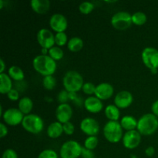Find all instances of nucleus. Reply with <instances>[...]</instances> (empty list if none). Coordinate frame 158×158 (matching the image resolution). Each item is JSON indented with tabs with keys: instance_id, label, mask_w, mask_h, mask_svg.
<instances>
[{
	"instance_id": "f257e3e1",
	"label": "nucleus",
	"mask_w": 158,
	"mask_h": 158,
	"mask_svg": "<svg viewBox=\"0 0 158 158\" xmlns=\"http://www.w3.org/2000/svg\"><path fill=\"white\" fill-rule=\"evenodd\" d=\"M32 67L35 72L44 77L53 76L57 68L56 62L48 55L36 56L32 60Z\"/></svg>"
},
{
	"instance_id": "f03ea898",
	"label": "nucleus",
	"mask_w": 158,
	"mask_h": 158,
	"mask_svg": "<svg viewBox=\"0 0 158 158\" xmlns=\"http://www.w3.org/2000/svg\"><path fill=\"white\" fill-rule=\"evenodd\" d=\"M137 130L142 136L153 135L158 130V117L152 113L143 114L138 119Z\"/></svg>"
},
{
	"instance_id": "7ed1b4c3",
	"label": "nucleus",
	"mask_w": 158,
	"mask_h": 158,
	"mask_svg": "<svg viewBox=\"0 0 158 158\" xmlns=\"http://www.w3.org/2000/svg\"><path fill=\"white\" fill-rule=\"evenodd\" d=\"M83 84L84 80L83 77L77 71L69 70L63 76V87L69 93H78L82 90Z\"/></svg>"
},
{
	"instance_id": "20e7f679",
	"label": "nucleus",
	"mask_w": 158,
	"mask_h": 158,
	"mask_svg": "<svg viewBox=\"0 0 158 158\" xmlns=\"http://www.w3.org/2000/svg\"><path fill=\"white\" fill-rule=\"evenodd\" d=\"M104 138L110 143H117L121 141L123 137V129L120 121L108 120L103 128Z\"/></svg>"
},
{
	"instance_id": "39448f33",
	"label": "nucleus",
	"mask_w": 158,
	"mask_h": 158,
	"mask_svg": "<svg viewBox=\"0 0 158 158\" xmlns=\"http://www.w3.org/2000/svg\"><path fill=\"white\" fill-rule=\"evenodd\" d=\"M21 125L26 132L32 134H40L44 129V121L43 118L35 114L25 116Z\"/></svg>"
},
{
	"instance_id": "423d86ee",
	"label": "nucleus",
	"mask_w": 158,
	"mask_h": 158,
	"mask_svg": "<svg viewBox=\"0 0 158 158\" xmlns=\"http://www.w3.org/2000/svg\"><path fill=\"white\" fill-rule=\"evenodd\" d=\"M141 60L143 65L151 70L153 74L158 71V49L148 46L144 48L141 52Z\"/></svg>"
},
{
	"instance_id": "0eeeda50",
	"label": "nucleus",
	"mask_w": 158,
	"mask_h": 158,
	"mask_svg": "<svg viewBox=\"0 0 158 158\" xmlns=\"http://www.w3.org/2000/svg\"><path fill=\"white\" fill-rule=\"evenodd\" d=\"M83 148L77 140H66L60 147L59 154L61 158H79L81 157Z\"/></svg>"
},
{
	"instance_id": "6e6552de",
	"label": "nucleus",
	"mask_w": 158,
	"mask_h": 158,
	"mask_svg": "<svg viewBox=\"0 0 158 158\" xmlns=\"http://www.w3.org/2000/svg\"><path fill=\"white\" fill-rule=\"evenodd\" d=\"M110 23L117 30H126L132 26V15L127 11H119L112 15Z\"/></svg>"
},
{
	"instance_id": "1a4fd4ad",
	"label": "nucleus",
	"mask_w": 158,
	"mask_h": 158,
	"mask_svg": "<svg viewBox=\"0 0 158 158\" xmlns=\"http://www.w3.org/2000/svg\"><path fill=\"white\" fill-rule=\"evenodd\" d=\"M24 117V114L18 108L12 107L4 111L2 118L3 123H6L7 126L16 127L22 124Z\"/></svg>"
},
{
	"instance_id": "9d476101",
	"label": "nucleus",
	"mask_w": 158,
	"mask_h": 158,
	"mask_svg": "<svg viewBox=\"0 0 158 158\" xmlns=\"http://www.w3.org/2000/svg\"><path fill=\"white\" fill-rule=\"evenodd\" d=\"M36 40L42 49H49L55 46V34L46 28L40 29L37 32Z\"/></svg>"
},
{
	"instance_id": "9b49d317",
	"label": "nucleus",
	"mask_w": 158,
	"mask_h": 158,
	"mask_svg": "<svg viewBox=\"0 0 158 158\" xmlns=\"http://www.w3.org/2000/svg\"><path fill=\"white\" fill-rule=\"evenodd\" d=\"M142 135L137 130L126 131L122 138V143L123 147L128 150H134L138 148L141 143Z\"/></svg>"
},
{
	"instance_id": "f8f14e48",
	"label": "nucleus",
	"mask_w": 158,
	"mask_h": 158,
	"mask_svg": "<svg viewBox=\"0 0 158 158\" xmlns=\"http://www.w3.org/2000/svg\"><path fill=\"white\" fill-rule=\"evenodd\" d=\"M80 131L86 136H97L100 127L99 122L93 117H85L80 123Z\"/></svg>"
},
{
	"instance_id": "ddd939ff",
	"label": "nucleus",
	"mask_w": 158,
	"mask_h": 158,
	"mask_svg": "<svg viewBox=\"0 0 158 158\" xmlns=\"http://www.w3.org/2000/svg\"><path fill=\"white\" fill-rule=\"evenodd\" d=\"M50 29L57 32H65L68 28V20L64 15L61 13H55L51 15L49 21Z\"/></svg>"
},
{
	"instance_id": "4468645a",
	"label": "nucleus",
	"mask_w": 158,
	"mask_h": 158,
	"mask_svg": "<svg viewBox=\"0 0 158 158\" xmlns=\"http://www.w3.org/2000/svg\"><path fill=\"white\" fill-rule=\"evenodd\" d=\"M73 114V108L69 103H62L59 104L56 108V121L60 122L62 124L70 121Z\"/></svg>"
},
{
	"instance_id": "2eb2a0df",
	"label": "nucleus",
	"mask_w": 158,
	"mask_h": 158,
	"mask_svg": "<svg viewBox=\"0 0 158 158\" xmlns=\"http://www.w3.org/2000/svg\"><path fill=\"white\" fill-rule=\"evenodd\" d=\"M134 102L133 94L128 90H121L116 94L114 99V104L119 109H127L130 107Z\"/></svg>"
},
{
	"instance_id": "dca6fc26",
	"label": "nucleus",
	"mask_w": 158,
	"mask_h": 158,
	"mask_svg": "<svg viewBox=\"0 0 158 158\" xmlns=\"http://www.w3.org/2000/svg\"><path fill=\"white\" fill-rule=\"evenodd\" d=\"M114 88L109 83H100L96 86L94 96L100 100H107L114 96Z\"/></svg>"
},
{
	"instance_id": "f3484780",
	"label": "nucleus",
	"mask_w": 158,
	"mask_h": 158,
	"mask_svg": "<svg viewBox=\"0 0 158 158\" xmlns=\"http://www.w3.org/2000/svg\"><path fill=\"white\" fill-rule=\"evenodd\" d=\"M83 107L90 114H97L103 110V103L102 100L95 96H90L85 99Z\"/></svg>"
},
{
	"instance_id": "a211bd4d",
	"label": "nucleus",
	"mask_w": 158,
	"mask_h": 158,
	"mask_svg": "<svg viewBox=\"0 0 158 158\" xmlns=\"http://www.w3.org/2000/svg\"><path fill=\"white\" fill-rule=\"evenodd\" d=\"M30 6L34 12L39 15H43L50 9V2L49 0H32Z\"/></svg>"
},
{
	"instance_id": "6ab92c4d",
	"label": "nucleus",
	"mask_w": 158,
	"mask_h": 158,
	"mask_svg": "<svg viewBox=\"0 0 158 158\" xmlns=\"http://www.w3.org/2000/svg\"><path fill=\"white\" fill-rule=\"evenodd\" d=\"M63 134H64L63 124L58 121L52 122L46 129V135L50 139L59 138Z\"/></svg>"
},
{
	"instance_id": "aec40b11",
	"label": "nucleus",
	"mask_w": 158,
	"mask_h": 158,
	"mask_svg": "<svg viewBox=\"0 0 158 158\" xmlns=\"http://www.w3.org/2000/svg\"><path fill=\"white\" fill-rule=\"evenodd\" d=\"M137 123H138V120H137L136 117H134L132 115L123 116V117H121L120 120V125H121L123 131H125L137 130Z\"/></svg>"
},
{
	"instance_id": "412c9836",
	"label": "nucleus",
	"mask_w": 158,
	"mask_h": 158,
	"mask_svg": "<svg viewBox=\"0 0 158 158\" xmlns=\"http://www.w3.org/2000/svg\"><path fill=\"white\" fill-rule=\"evenodd\" d=\"M18 108L25 116L32 114L33 109V102L29 97H23L20 98L18 103Z\"/></svg>"
},
{
	"instance_id": "4be33fe9",
	"label": "nucleus",
	"mask_w": 158,
	"mask_h": 158,
	"mask_svg": "<svg viewBox=\"0 0 158 158\" xmlns=\"http://www.w3.org/2000/svg\"><path fill=\"white\" fill-rule=\"evenodd\" d=\"M12 88V80L8 75V73H0V93L2 94H7Z\"/></svg>"
},
{
	"instance_id": "5701e85b",
	"label": "nucleus",
	"mask_w": 158,
	"mask_h": 158,
	"mask_svg": "<svg viewBox=\"0 0 158 158\" xmlns=\"http://www.w3.org/2000/svg\"><path fill=\"white\" fill-rule=\"evenodd\" d=\"M104 114L108 120L119 121L120 117V110L114 104H109L105 107Z\"/></svg>"
},
{
	"instance_id": "b1692460",
	"label": "nucleus",
	"mask_w": 158,
	"mask_h": 158,
	"mask_svg": "<svg viewBox=\"0 0 158 158\" xmlns=\"http://www.w3.org/2000/svg\"><path fill=\"white\" fill-rule=\"evenodd\" d=\"M8 75L15 82H22L25 79V73L21 67L12 66L8 69Z\"/></svg>"
},
{
	"instance_id": "393cba45",
	"label": "nucleus",
	"mask_w": 158,
	"mask_h": 158,
	"mask_svg": "<svg viewBox=\"0 0 158 158\" xmlns=\"http://www.w3.org/2000/svg\"><path fill=\"white\" fill-rule=\"evenodd\" d=\"M67 49L72 52H78L82 50L83 47V41L80 37L73 36L69 39L67 43Z\"/></svg>"
},
{
	"instance_id": "a878e982",
	"label": "nucleus",
	"mask_w": 158,
	"mask_h": 158,
	"mask_svg": "<svg viewBox=\"0 0 158 158\" xmlns=\"http://www.w3.org/2000/svg\"><path fill=\"white\" fill-rule=\"evenodd\" d=\"M148 21V16L146 14L141 11H138L132 14V23L137 26L144 25Z\"/></svg>"
},
{
	"instance_id": "bb28decb",
	"label": "nucleus",
	"mask_w": 158,
	"mask_h": 158,
	"mask_svg": "<svg viewBox=\"0 0 158 158\" xmlns=\"http://www.w3.org/2000/svg\"><path fill=\"white\" fill-rule=\"evenodd\" d=\"M48 56L52 59L53 60L56 61H60L64 56V52L62 49L61 47H59L57 46H54L53 47L50 48L49 49V52H48Z\"/></svg>"
},
{
	"instance_id": "cd10ccee",
	"label": "nucleus",
	"mask_w": 158,
	"mask_h": 158,
	"mask_svg": "<svg viewBox=\"0 0 158 158\" xmlns=\"http://www.w3.org/2000/svg\"><path fill=\"white\" fill-rule=\"evenodd\" d=\"M99 144V139L97 136H89L87 137L83 143V148L89 151H94L97 148Z\"/></svg>"
},
{
	"instance_id": "c85d7f7f",
	"label": "nucleus",
	"mask_w": 158,
	"mask_h": 158,
	"mask_svg": "<svg viewBox=\"0 0 158 158\" xmlns=\"http://www.w3.org/2000/svg\"><path fill=\"white\" fill-rule=\"evenodd\" d=\"M56 85V80L54 76H47L43 79V86L47 90H52Z\"/></svg>"
},
{
	"instance_id": "c756f323",
	"label": "nucleus",
	"mask_w": 158,
	"mask_h": 158,
	"mask_svg": "<svg viewBox=\"0 0 158 158\" xmlns=\"http://www.w3.org/2000/svg\"><path fill=\"white\" fill-rule=\"evenodd\" d=\"M68 36L66 32H57L55 34V44L59 47H62L67 45Z\"/></svg>"
},
{
	"instance_id": "7c9ffc66",
	"label": "nucleus",
	"mask_w": 158,
	"mask_h": 158,
	"mask_svg": "<svg viewBox=\"0 0 158 158\" xmlns=\"http://www.w3.org/2000/svg\"><path fill=\"white\" fill-rule=\"evenodd\" d=\"M94 9V4L91 2H83L79 6V11L83 15H89Z\"/></svg>"
},
{
	"instance_id": "2f4dec72",
	"label": "nucleus",
	"mask_w": 158,
	"mask_h": 158,
	"mask_svg": "<svg viewBox=\"0 0 158 158\" xmlns=\"http://www.w3.org/2000/svg\"><path fill=\"white\" fill-rule=\"evenodd\" d=\"M95 90L96 85H94V83H91V82H86V83H84L83 88H82V91H83L86 95L89 96V97H90V96H94Z\"/></svg>"
},
{
	"instance_id": "473e14b6",
	"label": "nucleus",
	"mask_w": 158,
	"mask_h": 158,
	"mask_svg": "<svg viewBox=\"0 0 158 158\" xmlns=\"http://www.w3.org/2000/svg\"><path fill=\"white\" fill-rule=\"evenodd\" d=\"M37 158H59V155L54 150L45 149L39 154Z\"/></svg>"
},
{
	"instance_id": "72a5a7b5",
	"label": "nucleus",
	"mask_w": 158,
	"mask_h": 158,
	"mask_svg": "<svg viewBox=\"0 0 158 158\" xmlns=\"http://www.w3.org/2000/svg\"><path fill=\"white\" fill-rule=\"evenodd\" d=\"M57 101L60 103V104L62 103H68V101H69V92L66 91V89H63L59 92L57 95Z\"/></svg>"
},
{
	"instance_id": "f704fd0d",
	"label": "nucleus",
	"mask_w": 158,
	"mask_h": 158,
	"mask_svg": "<svg viewBox=\"0 0 158 158\" xmlns=\"http://www.w3.org/2000/svg\"><path fill=\"white\" fill-rule=\"evenodd\" d=\"M63 133H64L66 135L71 136L74 134V132H75V126H74V124L71 121L63 123Z\"/></svg>"
},
{
	"instance_id": "c9c22d12",
	"label": "nucleus",
	"mask_w": 158,
	"mask_h": 158,
	"mask_svg": "<svg viewBox=\"0 0 158 158\" xmlns=\"http://www.w3.org/2000/svg\"><path fill=\"white\" fill-rule=\"evenodd\" d=\"M6 96H7L8 99H9V100H11V101L15 102L20 100L19 92L16 89H15V88H12V89L6 94Z\"/></svg>"
},
{
	"instance_id": "e433bc0d",
	"label": "nucleus",
	"mask_w": 158,
	"mask_h": 158,
	"mask_svg": "<svg viewBox=\"0 0 158 158\" xmlns=\"http://www.w3.org/2000/svg\"><path fill=\"white\" fill-rule=\"evenodd\" d=\"M2 158H19V156L15 150L12 148H8L3 151Z\"/></svg>"
},
{
	"instance_id": "4c0bfd02",
	"label": "nucleus",
	"mask_w": 158,
	"mask_h": 158,
	"mask_svg": "<svg viewBox=\"0 0 158 158\" xmlns=\"http://www.w3.org/2000/svg\"><path fill=\"white\" fill-rule=\"evenodd\" d=\"M8 133H9V129H8L7 125L3 122H1L0 123V137L4 138L8 135Z\"/></svg>"
},
{
	"instance_id": "58836bf2",
	"label": "nucleus",
	"mask_w": 158,
	"mask_h": 158,
	"mask_svg": "<svg viewBox=\"0 0 158 158\" xmlns=\"http://www.w3.org/2000/svg\"><path fill=\"white\" fill-rule=\"evenodd\" d=\"M82 158H95V155L93 151H89V150L86 149V148H83V151H82L81 154Z\"/></svg>"
},
{
	"instance_id": "ea45409f",
	"label": "nucleus",
	"mask_w": 158,
	"mask_h": 158,
	"mask_svg": "<svg viewBox=\"0 0 158 158\" xmlns=\"http://www.w3.org/2000/svg\"><path fill=\"white\" fill-rule=\"evenodd\" d=\"M151 113L158 117V100H155L151 105Z\"/></svg>"
},
{
	"instance_id": "a19ab883",
	"label": "nucleus",
	"mask_w": 158,
	"mask_h": 158,
	"mask_svg": "<svg viewBox=\"0 0 158 158\" xmlns=\"http://www.w3.org/2000/svg\"><path fill=\"white\" fill-rule=\"evenodd\" d=\"M154 154H155V149H154V147L149 146L146 148V150H145V154H146V156H148V157H153Z\"/></svg>"
},
{
	"instance_id": "79ce46f5",
	"label": "nucleus",
	"mask_w": 158,
	"mask_h": 158,
	"mask_svg": "<svg viewBox=\"0 0 158 158\" xmlns=\"http://www.w3.org/2000/svg\"><path fill=\"white\" fill-rule=\"evenodd\" d=\"M84 100H83V97H80V96H78L77 98L76 99L73 103H75L77 106H83V104H84Z\"/></svg>"
},
{
	"instance_id": "37998d69",
	"label": "nucleus",
	"mask_w": 158,
	"mask_h": 158,
	"mask_svg": "<svg viewBox=\"0 0 158 158\" xmlns=\"http://www.w3.org/2000/svg\"><path fill=\"white\" fill-rule=\"evenodd\" d=\"M6 69V64L2 59H0V73H5V70Z\"/></svg>"
},
{
	"instance_id": "c03bdc74",
	"label": "nucleus",
	"mask_w": 158,
	"mask_h": 158,
	"mask_svg": "<svg viewBox=\"0 0 158 158\" xmlns=\"http://www.w3.org/2000/svg\"><path fill=\"white\" fill-rule=\"evenodd\" d=\"M78 94L77 93H69V100L72 102H73L78 97Z\"/></svg>"
},
{
	"instance_id": "a18cd8bd",
	"label": "nucleus",
	"mask_w": 158,
	"mask_h": 158,
	"mask_svg": "<svg viewBox=\"0 0 158 158\" xmlns=\"http://www.w3.org/2000/svg\"><path fill=\"white\" fill-rule=\"evenodd\" d=\"M48 52H49V49H41L42 55H48Z\"/></svg>"
},
{
	"instance_id": "49530a36",
	"label": "nucleus",
	"mask_w": 158,
	"mask_h": 158,
	"mask_svg": "<svg viewBox=\"0 0 158 158\" xmlns=\"http://www.w3.org/2000/svg\"><path fill=\"white\" fill-rule=\"evenodd\" d=\"M3 113H4V111H3V107H2V105H0V116H2Z\"/></svg>"
},
{
	"instance_id": "de8ad7c7",
	"label": "nucleus",
	"mask_w": 158,
	"mask_h": 158,
	"mask_svg": "<svg viewBox=\"0 0 158 158\" xmlns=\"http://www.w3.org/2000/svg\"><path fill=\"white\" fill-rule=\"evenodd\" d=\"M4 7V1L3 0H0V9H2Z\"/></svg>"
},
{
	"instance_id": "09e8293b",
	"label": "nucleus",
	"mask_w": 158,
	"mask_h": 158,
	"mask_svg": "<svg viewBox=\"0 0 158 158\" xmlns=\"http://www.w3.org/2000/svg\"><path fill=\"white\" fill-rule=\"evenodd\" d=\"M131 158H138V157L135 155H131Z\"/></svg>"
}]
</instances>
